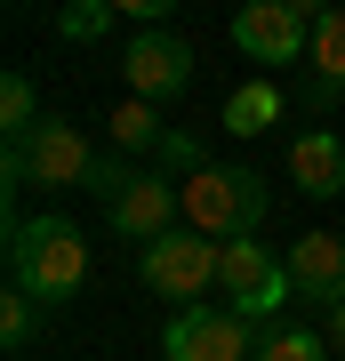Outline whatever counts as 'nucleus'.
Segmentation results:
<instances>
[{
  "label": "nucleus",
  "instance_id": "obj_1",
  "mask_svg": "<svg viewBox=\"0 0 345 361\" xmlns=\"http://www.w3.org/2000/svg\"><path fill=\"white\" fill-rule=\"evenodd\" d=\"M89 281V241L73 217H16L8 225V289H25L32 305H64Z\"/></svg>",
  "mask_w": 345,
  "mask_h": 361
},
{
  "label": "nucleus",
  "instance_id": "obj_2",
  "mask_svg": "<svg viewBox=\"0 0 345 361\" xmlns=\"http://www.w3.org/2000/svg\"><path fill=\"white\" fill-rule=\"evenodd\" d=\"M185 193V225L193 233H209V241H257V225H265V209H273V193L249 177V169H193V177L177 185Z\"/></svg>",
  "mask_w": 345,
  "mask_h": 361
},
{
  "label": "nucleus",
  "instance_id": "obj_3",
  "mask_svg": "<svg viewBox=\"0 0 345 361\" xmlns=\"http://www.w3.org/2000/svg\"><path fill=\"white\" fill-rule=\"evenodd\" d=\"M97 161H104L97 145L80 137L73 121H56V113H49L32 137H16V145H8V185H40V193H64V185H89V177H97Z\"/></svg>",
  "mask_w": 345,
  "mask_h": 361
},
{
  "label": "nucleus",
  "instance_id": "obj_4",
  "mask_svg": "<svg viewBox=\"0 0 345 361\" xmlns=\"http://www.w3.org/2000/svg\"><path fill=\"white\" fill-rule=\"evenodd\" d=\"M217 273H225V249L209 241V233H193V225L161 233V241L137 257V281L153 289V297H169V305H193V297L217 281Z\"/></svg>",
  "mask_w": 345,
  "mask_h": 361
},
{
  "label": "nucleus",
  "instance_id": "obj_5",
  "mask_svg": "<svg viewBox=\"0 0 345 361\" xmlns=\"http://www.w3.org/2000/svg\"><path fill=\"white\" fill-rule=\"evenodd\" d=\"M169 361H257V322L233 305H177V322L161 329Z\"/></svg>",
  "mask_w": 345,
  "mask_h": 361
},
{
  "label": "nucleus",
  "instance_id": "obj_6",
  "mask_svg": "<svg viewBox=\"0 0 345 361\" xmlns=\"http://www.w3.org/2000/svg\"><path fill=\"white\" fill-rule=\"evenodd\" d=\"M313 16L321 8H305V0H249L233 16V40H241V56H257V65H297L313 49Z\"/></svg>",
  "mask_w": 345,
  "mask_h": 361
},
{
  "label": "nucleus",
  "instance_id": "obj_7",
  "mask_svg": "<svg viewBox=\"0 0 345 361\" xmlns=\"http://www.w3.org/2000/svg\"><path fill=\"white\" fill-rule=\"evenodd\" d=\"M121 80H128V89H137L145 104H161V97H185V80H193V49H185L177 32L145 25V32L121 49Z\"/></svg>",
  "mask_w": 345,
  "mask_h": 361
},
{
  "label": "nucleus",
  "instance_id": "obj_8",
  "mask_svg": "<svg viewBox=\"0 0 345 361\" xmlns=\"http://www.w3.org/2000/svg\"><path fill=\"white\" fill-rule=\"evenodd\" d=\"M225 297H233V313H249V322H265L273 305L289 297V265L273 257L265 241H225Z\"/></svg>",
  "mask_w": 345,
  "mask_h": 361
},
{
  "label": "nucleus",
  "instance_id": "obj_9",
  "mask_svg": "<svg viewBox=\"0 0 345 361\" xmlns=\"http://www.w3.org/2000/svg\"><path fill=\"white\" fill-rule=\"evenodd\" d=\"M177 217H185V193H177L169 177H137V185L113 201V233L137 241V249H153L161 233H177Z\"/></svg>",
  "mask_w": 345,
  "mask_h": 361
},
{
  "label": "nucleus",
  "instance_id": "obj_10",
  "mask_svg": "<svg viewBox=\"0 0 345 361\" xmlns=\"http://www.w3.org/2000/svg\"><path fill=\"white\" fill-rule=\"evenodd\" d=\"M289 289L297 297H313V305H345V241L337 233H297V249H289Z\"/></svg>",
  "mask_w": 345,
  "mask_h": 361
},
{
  "label": "nucleus",
  "instance_id": "obj_11",
  "mask_svg": "<svg viewBox=\"0 0 345 361\" xmlns=\"http://www.w3.org/2000/svg\"><path fill=\"white\" fill-rule=\"evenodd\" d=\"M289 177L305 185L313 201H337V193H345V145H337L329 129H305V137L289 145Z\"/></svg>",
  "mask_w": 345,
  "mask_h": 361
},
{
  "label": "nucleus",
  "instance_id": "obj_12",
  "mask_svg": "<svg viewBox=\"0 0 345 361\" xmlns=\"http://www.w3.org/2000/svg\"><path fill=\"white\" fill-rule=\"evenodd\" d=\"M282 121V89L273 80H241V89L225 97V129L233 137H257V129H273Z\"/></svg>",
  "mask_w": 345,
  "mask_h": 361
},
{
  "label": "nucleus",
  "instance_id": "obj_13",
  "mask_svg": "<svg viewBox=\"0 0 345 361\" xmlns=\"http://www.w3.org/2000/svg\"><path fill=\"white\" fill-rule=\"evenodd\" d=\"M257 361H329V337L305 329V322H273L257 337Z\"/></svg>",
  "mask_w": 345,
  "mask_h": 361
},
{
  "label": "nucleus",
  "instance_id": "obj_14",
  "mask_svg": "<svg viewBox=\"0 0 345 361\" xmlns=\"http://www.w3.org/2000/svg\"><path fill=\"white\" fill-rule=\"evenodd\" d=\"M305 56H313V73L329 80V89H345V8H321L313 16V49Z\"/></svg>",
  "mask_w": 345,
  "mask_h": 361
},
{
  "label": "nucleus",
  "instance_id": "obj_15",
  "mask_svg": "<svg viewBox=\"0 0 345 361\" xmlns=\"http://www.w3.org/2000/svg\"><path fill=\"white\" fill-rule=\"evenodd\" d=\"M40 121H49V113H40L32 80H25V73H8V80H0V129H8V145H16V137H32Z\"/></svg>",
  "mask_w": 345,
  "mask_h": 361
},
{
  "label": "nucleus",
  "instance_id": "obj_16",
  "mask_svg": "<svg viewBox=\"0 0 345 361\" xmlns=\"http://www.w3.org/2000/svg\"><path fill=\"white\" fill-rule=\"evenodd\" d=\"M161 113H153V104H145V97H128L121 104V113H113V145H121V153H145V145H153V153H161Z\"/></svg>",
  "mask_w": 345,
  "mask_h": 361
},
{
  "label": "nucleus",
  "instance_id": "obj_17",
  "mask_svg": "<svg viewBox=\"0 0 345 361\" xmlns=\"http://www.w3.org/2000/svg\"><path fill=\"white\" fill-rule=\"evenodd\" d=\"M32 329H40V305L25 289H8L0 297V345H32Z\"/></svg>",
  "mask_w": 345,
  "mask_h": 361
},
{
  "label": "nucleus",
  "instance_id": "obj_18",
  "mask_svg": "<svg viewBox=\"0 0 345 361\" xmlns=\"http://www.w3.org/2000/svg\"><path fill=\"white\" fill-rule=\"evenodd\" d=\"M113 8H121V0H80V8L56 16V32H64V40H97L104 25H113Z\"/></svg>",
  "mask_w": 345,
  "mask_h": 361
},
{
  "label": "nucleus",
  "instance_id": "obj_19",
  "mask_svg": "<svg viewBox=\"0 0 345 361\" xmlns=\"http://www.w3.org/2000/svg\"><path fill=\"white\" fill-rule=\"evenodd\" d=\"M161 161H169V169H185V177H193V169H209V161H201V145H193L185 129H169V137H161Z\"/></svg>",
  "mask_w": 345,
  "mask_h": 361
},
{
  "label": "nucleus",
  "instance_id": "obj_20",
  "mask_svg": "<svg viewBox=\"0 0 345 361\" xmlns=\"http://www.w3.org/2000/svg\"><path fill=\"white\" fill-rule=\"evenodd\" d=\"M321 337H329V353H345V305H329V322H321Z\"/></svg>",
  "mask_w": 345,
  "mask_h": 361
}]
</instances>
